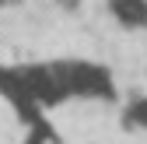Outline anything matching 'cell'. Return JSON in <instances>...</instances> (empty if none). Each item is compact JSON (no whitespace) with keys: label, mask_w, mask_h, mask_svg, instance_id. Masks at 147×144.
<instances>
[{"label":"cell","mask_w":147,"mask_h":144,"mask_svg":"<svg viewBox=\"0 0 147 144\" xmlns=\"http://www.w3.org/2000/svg\"><path fill=\"white\" fill-rule=\"evenodd\" d=\"M109 7L123 25H147V0H109Z\"/></svg>","instance_id":"6da1fadb"},{"label":"cell","mask_w":147,"mask_h":144,"mask_svg":"<svg viewBox=\"0 0 147 144\" xmlns=\"http://www.w3.org/2000/svg\"><path fill=\"white\" fill-rule=\"evenodd\" d=\"M0 4H4V0H0Z\"/></svg>","instance_id":"7a4b0ae2"}]
</instances>
